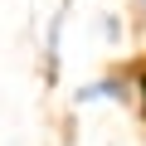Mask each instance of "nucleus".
<instances>
[{
    "label": "nucleus",
    "instance_id": "obj_1",
    "mask_svg": "<svg viewBox=\"0 0 146 146\" xmlns=\"http://www.w3.org/2000/svg\"><path fill=\"white\" fill-rule=\"evenodd\" d=\"M131 98V73L127 68H112V73H102V78H93V83H83L78 88V102L88 107V102H127Z\"/></svg>",
    "mask_w": 146,
    "mask_h": 146
},
{
    "label": "nucleus",
    "instance_id": "obj_2",
    "mask_svg": "<svg viewBox=\"0 0 146 146\" xmlns=\"http://www.w3.org/2000/svg\"><path fill=\"white\" fill-rule=\"evenodd\" d=\"M131 98H136L141 122H146V58H141V63H136V73H131Z\"/></svg>",
    "mask_w": 146,
    "mask_h": 146
},
{
    "label": "nucleus",
    "instance_id": "obj_3",
    "mask_svg": "<svg viewBox=\"0 0 146 146\" xmlns=\"http://www.w3.org/2000/svg\"><path fill=\"white\" fill-rule=\"evenodd\" d=\"M131 20H136V25L146 29V0H131Z\"/></svg>",
    "mask_w": 146,
    "mask_h": 146
}]
</instances>
